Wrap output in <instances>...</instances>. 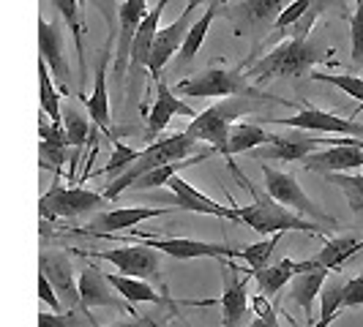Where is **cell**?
<instances>
[{"mask_svg":"<svg viewBox=\"0 0 363 327\" xmlns=\"http://www.w3.org/2000/svg\"><path fill=\"white\" fill-rule=\"evenodd\" d=\"M330 0H314L311 8L292 25V33L281 44H276L271 52L262 54L246 74V79L252 76L255 82H268V79H290L298 82L301 76H309L311 69L317 63H328L330 54L336 52L333 47L323 44L314 28L323 17Z\"/></svg>","mask_w":363,"mask_h":327,"instance_id":"6da1fadb","label":"cell"},{"mask_svg":"<svg viewBox=\"0 0 363 327\" xmlns=\"http://www.w3.org/2000/svg\"><path fill=\"white\" fill-rule=\"evenodd\" d=\"M230 169H233V175L240 180V185L252 194V205H246V207L233 205L238 224H246L249 229H255V232H259V235H276V232H287V229H298V232L320 235V237L325 235V226H323V224H314V221H309V218H301L298 213H292L290 207L279 205L268 191L255 188L252 180H249L233 161H230Z\"/></svg>","mask_w":363,"mask_h":327,"instance_id":"7a4b0ae2","label":"cell"},{"mask_svg":"<svg viewBox=\"0 0 363 327\" xmlns=\"http://www.w3.org/2000/svg\"><path fill=\"white\" fill-rule=\"evenodd\" d=\"M194 147H197V139H191L186 131L181 134H172V137H164V139H156L150 142L145 150H140L137 161L128 166L123 175H118L115 180L107 185L104 191V200H118L126 188H131V183L137 178H143L145 172L162 166V164H172V161H183L189 156H194Z\"/></svg>","mask_w":363,"mask_h":327,"instance_id":"3957f363","label":"cell"},{"mask_svg":"<svg viewBox=\"0 0 363 327\" xmlns=\"http://www.w3.org/2000/svg\"><path fill=\"white\" fill-rule=\"evenodd\" d=\"M249 109V104L243 98H224L221 104H213L205 112H197V117H191V123L186 128V134L197 142H208L216 153H221L227 159V137H230V128L233 120H238L243 112Z\"/></svg>","mask_w":363,"mask_h":327,"instance_id":"277c9868","label":"cell"},{"mask_svg":"<svg viewBox=\"0 0 363 327\" xmlns=\"http://www.w3.org/2000/svg\"><path fill=\"white\" fill-rule=\"evenodd\" d=\"M243 69V66H240ZM240 69H224L211 66L205 71L194 74L189 79H181L175 85V96L189 98H233V96H252V88Z\"/></svg>","mask_w":363,"mask_h":327,"instance_id":"5b68a950","label":"cell"},{"mask_svg":"<svg viewBox=\"0 0 363 327\" xmlns=\"http://www.w3.org/2000/svg\"><path fill=\"white\" fill-rule=\"evenodd\" d=\"M262 175H265V191H268L279 205L290 207L292 213H298L301 218H309V221H314V224L339 226L336 218L328 216L323 207H317V205L306 197V191L301 188V183H298L295 175L281 172V169H273L271 164H262Z\"/></svg>","mask_w":363,"mask_h":327,"instance_id":"8992f818","label":"cell"},{"mask_svg":"<svg viewBox=\"0 0 363 327\" xmlns=\"http://www.w3.org/2000/svg\"><path fill=\"white\" fill-rule=\"evenodd\" d=\"M143 246L162 251V254L172 256V259H235V248L224 246V243H205V240H191V237H153L143 235L137 229H128Z\"/></svg>","mask_w":363,"mask_h":327,"instance_id":"52a82bcc","label":"cell"},{"mask_svg":"<svg viewBox=\"0 0 363 327\" xmlns=\"http://www.w3.org/2000/svg\"><path fill=\"white\" fill-rule=\"evenodd\" d=\"M104 202H107L104 194H96L88 188H63V185L55 183L38 202V213H41V218H50V221H55V218H79L96 210V207H101Z\"/></svg>","mask_w":363,"mask_h":327,"instance_id":"ba28073f","label":"cell"},{"mask_svg":"<svg viewBox=\"0 0 363 327\" xmlns=\"http://www.w3.org/2000/svg\"><path fill=\"white\" fill-rule=\"evenodd\" d=\"M169 0H159L150 11L145 14V19L140 22L137 33H134V41H131V52H128V96L134 98L137 91H140V82L147 71V60H150V50H153V38L159 33V19H162V11L167 8Z\"/></svg>","mask_w":363,"mask_h":327,"instance_id":"9c48e42d","label":"cell"},{"mask_svg":"<svg viewBox=\"0 0 363 327\" xmlns=\"http://www.w3.org/2000/svg\"><path fill=\"white\" fill-rule=\"evenodd\" d=\"M82 256H93V259H104L109 262L121 275H131V278H145L153 281L159 278V254L147 246H118L109 251H77Z\"/></svg>","mask_w":363,"mask_h":327,"instance_id":"30bf717a","label":"cell"},{"mask_svg":"<svg viewBox=\"0 0 363 327\" xmlns=\"http://www.w3.org/2000/svg\"><path fill=\"white\" fill-rule=\"evenodd\" d=\"M333 145L325 150H317L303 159V169L306 172H320V175H330V172H355L363 166V139L355 137H342V139H330Z\"/></svg>","mask_w":363,"mask_h":327,"instance_id":"8fae6325","label":"cell"},{"mask_svg":"<svg viewBox=\"0 0 363 327\" xmlns=\"http://www.w3.org/2000/svg\"><path fill=\"white\" fill-rule=\"evenodd\" d=\"M38 272H44L47 275V281L52 284L55 294L60 297V303L66 306L69 311H82V316L96 325V319H93L91 314H85L82 309V303H79V287H77V275H74V268H72V259L66 254H60V251H44V254L38 256Z\"/></svg>","mask_w":363,"mask_h":327,"instance_id":"7c38bea8","label":"cell"},{"mask_svg":"<svg viewBox=\"0 0 363 327\" xmlns=\"http://www.w3.org/2000/svg\"><path fill=\"white\" fill-rule=\"evenodd\" d=\"M38 57L47 63L50 74L63 85V91L69 93L72 66L66 57V38H63L60 22H47L44 17H38Z\"/></svg>","mask_w":363,"mask_h":327,"instance_id":"4fadbf2b","label":"cell"},{"mask_svg":"<svg viewBox=\"0 0 363 327\" xmlns=\"http://www.w3.org/2000/svg\"><path fill=\"white\" fill-rule=\"evenodd\" d=\"M77 287H79V303H82L85 314H91V309L101 306V309L126 311L128 316H137V314H134V309L128 306L126 300H123V297L115 292V287L107 281V275L99 270V268H93V265H88L85 270L79 272Z\"/></svg>","mask_w":363,"mask_h":327,"instance_id":"5bb4252c","label":"cell"},{"mask_svg":"<svg viewBox=\"0 0 363 327\" xmlns=\"http://www.w3.org/2000/svg\"><path fill=\"white\" fill-rule=\"evenodd\" d=\"M292 0H240L227 8V19L235 28V36H246L252 30H262L273 25L279 14L287 8Z\"/></svg>","mask_w":363,"mask_h":327,"instance_id":"9a60e30c","label":"cell"},{"mask_svg":"<svg viewBox=\"0 0 363 327\" xmlns=\"http://www.w3.org/2000/svg\"><path fill=\"white\" fill-rule=\"evenodd\" d=\"M194 14H197V11L183 8L181 17L175 19L172 25L159 28V33H156V38H153L150 60H147V74H150V79H153V82H159V79H162L164 66L172 60V54H178L183 38H186V30H189V25L194 22Z\"/></svg>","mask_w":363,"mask_h":327,"instance_id":"2e32d148","label":"cell"},{"mask_svg":"<svg viewBox=\"0 0 363 327\" xmlns=\"http://www.w3.org/2000/svg\"><path fill=\"white\" fill-rule=\"evenodd\" d=\"M147 14V0H123L118 8V33H115V76H121L128 71V52H131V41L134 33L140 28V22Z\"/></svg>","mask_w":363,"mask_h":327,"instance_id":"e0dca14e","label":"cell"},{"mask_svg":"<svg viewBox=\"0 0 363 327\" xmlns=\"http://www.w3.org/2000/svg\"><path fill=\"white\" fill-rule=\"evenodd\" d=\"M279 126L290 128H303V131H320V134H342V137H363V126L355 120H345L339 115H330L323 109L303 107L301 112H295L292 117H279L273 120Z\"/></svg>","mask_w":363,"mask_h":327,"instance_id":"ac0fdd59","label":"cell"},{"mask_svg":"<svg viewBox=\"0 0 363 327\" xmlns=\"http://www.w3.org/2000/svg\"><path fill=\"white\" fill-rule=\"evenodd\" d=\"M221 262V327H238L246 316L249 309V294H246V281L238 275L235 265H227V259Z\"/></svg>","mask_w":363,"mask_h":327,"instance_id":"d6986e66","label":"cell"},{"mask_svg":"<svg viewBox=\"0 0 363 327\" xmlns=\"http://www.w3.org/2000/svg\"><path fill=\"white\" fill-rule=\"evenodd\" d=\"M175 207H115L109 213H101L99 218H93L85 229H79L82 235H99V232H109V235H121L134 229L137 224H143L147 218H159L172 213Z\"/></svg>","mask_w":363,"mask_h":327,"instance_id":"ffe728a7","label":"cell"},{"mask_svg":"<svg viewBox=\"0 0 363 327\" xmlns=\"http://www.w3.org/2000/svg\"><path fill=\"white\" fill-rule=\"evenodd\" d=\"M169 191H172V200L169 205L172 207H178V210H189V213H202V216H216V218H227V221H235V210L233 207H224V205H218L216 200H211V197H205L202 191H197L191 183H186L181 175H172L169 180Z\"/></svg>","mask_w":363,"mask_h":327,"instance_id":"44dd1931","label":"cell"},{"mask_svg":"<svg viewBox=\"0 0 363 327\" xmlns=\"http://www.w3.org/2000/svg\"><path fill=\"white\" fill-rule=\"evenodd\" d=\"M112 41L115 36L109 38V44L104 47V52L99 54V63H96V79H93V93L85 98V107H88V117L91 123L101 128L104 134H109V85H107V66H109V57H112ZM112 137V134H109Z\"/></svg>","mask_w":363,"mask_h":327,"instance_id":"7402d4cb","label":"cell"},{"mask_svg":"<svg viewBox=\"0 0 363 327\" xmlns=\"http://www.w3.org/2000/svg\"><path fill=\"white\" fill-rule=\"evenodd\" d=\"M197 117V112L189 107L186 101H181L172 88H167L162 79H159V91H156V101L147 112V137H156L162 134L164 128L172 123V117Z\"/></svg>","mask_w":363,"mask_h":327,"instance_id":"603a6c76","label":"cell"},{"mask_svg":"<svg viewBox=\"0 0 363 327\" xmlns=\"http://www.w3.org/2000/svg\"><path fill=\"white\" fill-rule=\"evenodd\" d=\"M323 145L325 139H314V137H276L271 145L257 147L252 153L259 161H303Z\"/></svg>","mask_w":363,"mask_h":327,"instance_id":"cb8c5ba5","label":"cell"},{"mask_svg":"<svg viewBox=\"0 0 363 327\" xmlns=\"http://www.w3.org/2000/svg\"><path fill=\"white\" fill-rule=\"evenodd\" d=\"M317 265H314V259H306V262H295V259H281V262H276V265H268V268H262V270L252 272V278L257 281V287H259V294H265V297H273L276 292H281L287 284H290L292 278L298 275V272H306V270H314Z\"/></svg>","mask_w":363,"mask_h":327,"instance_id":"d4e9b609","label":"cell"},{"mask_svg":"<svg viewBox=\"0 0 363 327\" xmlns=\"http://www.w3.org/2000/svg\"><path fill=\"white\" fill-rule=\"evenodd\" d=\"M107 281L115 287V292L126 300V303H156V306H167V309L178 311V303H172L169 297H164L147 284L145 278H131V275H121V272H109Z\"/></svg>","mask_w":363,"mask_h":327,"instance_id":"484cf974","label":"cell"},{"mask_svg":"<svg viewBox=\"0 0 363 327\" xmlns=\"http://www.w3.org/2000/svg\"><path fill=\"white\" fill-rule=\"evenodd\" d=\"M221 3L224 0H213V3H208V8L202 11L200 17H194V22L189 25V30H186V38H183L181 50H178V66H186V63H191L197 52H200L202 41L208 36V30H211V25H213V19L218 17V11H221Z\"/></svg>","mask_w":363,"mask_h":327,"instance_id":"4316f807","label":"cell"},{"mask_svg":"<svg viewBox=\"0 0 363 327\" xmlns=\"http://www.w3.org/2000/svg\"><path fill=\"white\" fill-rule=\"evenodd\" d=\"M50 3L72 30L74 47L79 54V85H85V76H88V66H85V14L79 8V0H50Z\"/></svg>","mask_w":363,"mask_h":327,"instance_id":"83f0119b","label":"cell"},{"mask_svg":"<svg viewBox=\"0 0 363 327\" xmlns=\"http://www.w3.org/2000/svg\"><path fill=\"white\" fill-rule=\"evenodd\" d=\"M328 275H330V270H325V268H314V270L298 272V275L290 281V300L292 303H298L309 319H311V311H314V300L320 297V289H323V284H325Z\"/></svg>","mask_w":363,"mask_h":327,"instance_id":"f1b7e54d","label":"cell"},{"mask_svg":"<svg viewBox=\"0 0 363 327\" xmlns=\"http://www.w3.org/2000/svg\"><path fill=\"white\" fill-rule=\"evenodd\" d=\"M273 134H268L262 126H255V123H233L230 128V137H227V161H233V156L238 153H252L257 147L271 145Z\"/></svg>","mask_w":363,"mask_h":327,"instance_id":"f546056e","label":"cell"},{"mask_svg":"<svg viewBox=\"0 0 363 327\" xmlns=\"http://www.w3.org/2000/svg\"><path fill=\"white\" fill-rule=\"evenodd\" d=\"M358 251H363V240L350 235L333 237V240L325 243V248L314 256V265L317 268H325V270H336V268H342L347 259L355 256Z\"/></svg>","mask_w":363,"mask_h":327,"instance_id":"4dcf8cb0","label":"cell"},{"mask_svg":"<svg viewBox=\"0 0 363 327\" xmlns=\"http://www.w3.org/2000/svg\"><path fill=\"white\" fill-rule=\"evenodd\" d=\"M211 153H213V150H211ZM211 153H197V156H189V159H183V161L162 164V166H156V169L145 172L143 178H137V180L131 183V188H137V191H147V188H159V185H167V180H169L172 175H181V169H186V166H194V164L205 161Z\"/></svg>","mask_w":363,"mask_h":327,"instance_id":"1f68e13d","label":"cell"},{"mask_svg":"<svg viewBox=\"0 0 363 327\" xmlns=\"http://www.w3.org/2000/svg\"><path fill=\"white\" fill-rule=\"evenodd\" d=\"M38 96H41V112L47 115L50 123H63V112H60V93L55 88L52 74L47 69V63L38 57Z\"/></svg>","mask_w":363,"mask_h":327,"instance_id":"d6a6232c","label":"cell"},{"mask_svg":"<svg viewBox=\"0 0 363 327\" xmlns=\"http://www.w3.org/2000/svg\"><path fill=\"white\" fill-rule=\"evenodd\" d=\"M342 297H345V281L339 275H328L320 289V322H325L328 327L333 325V319L342 311Z\"/></svg>","mask_w":363,"mask_h":327,"instance_id":"836d02e7","label":"cell"},{"mask_svg":"<svg viewBox=\"0 0 363 327\" xmlns=\"http://www.w3.org/2000/svg\"><path fill=\"white\" fill-rule=\"evenodd\" d=\"M60 112H63V131H66L69 145L82 147L88 142V134H91V117H88L82 109L74 107V104L60 107Z\"/></svg>","mask_w":363,"mask_h":327,"instance_id":"e575fe53","label":"cell"},{"mask_svg":"<svg viewBox=\"0 0 363 327\" xmlns=\"http://www.w3.org/2000/svg\"><path fill=\"white\" fill-rule=\"evenodd\" d=\"M330 185H336L345 194L347 205L352 213H363V175H352V172H330L325 175Z\"/></svg>","mask_w":363,"mask_h":327,"instance_id":"d590c367","label":"cell"},{"mask_svg":"<svg viewBox=\"0 0 363 327\" xmlns=\"http://www.w3.org/2000/svg\"><path fill=\"white\" fill-rule=\"evenodd\" d=\"M281 235H284V232H276V235H271L268 240L252 243V246H246V248L235 251V256H240V259L249 265V270L252 272L262 270V268H268V262H271V256H273V251H276V246H279Z\"/></svg>","mask_w":363,"mask_h":327,"instance_id":"8d00e7d4","label":"cell"},{"mask_svg":"<svg viewBox=\"0 0 363 327\" xmlns=\"http://www.w3.org/2000/svg\"><path fill=\"white\" fill-rule=\"evenodd\" d=\"M137 156H140V150H134V147L123 145V142H118V139H112V156H109V161L104 164V178L109 183L115 180L118 175H123L131 164L137 161Z\"/></svg>","mask_w":363,"mask_h":327,"instance_id":"74e56055","label":"cell"},{"mask_svg":"<svg viewBox=\"0 0 363 327\" xmlns=\"http://www.w3.org/2000/svg\"><path fill=\"white\" fill-rule=\"evenodd\" d=\"M309 76L317 79V82H328V85L339 88L350 98H355L358 104H363V76H355V74H325V71H314Z\"/></svg>","mask_w":363,"mask_h":327,"instance_id":"f35d334b","label":"cell"},{"mask_svg":"<svg viewBox=\"0 0 363 327\" xmlns=\"http://www.w3.org/2000/svg\"><path fill=\"white\" fill-rule=\"evenodd\" d=\"M350 41H352V63H363V0L355 3V14L350 17Z\"/></svg>","mask_w":363,"mask_h":327,"instance_id":"ab89813d","label":"cell"},{"mask_svg":"<svg viewBox=\"0 0 363 327\" xmlns=\"http://www.w3.org/2000/svg\"><path fill=\"white\" fill-rule=\"evenodd\" d=\"M311 3H314V0H292V3H287V8H284V11L279 14V19L273 22V25H276V30H279V33H284V30H290L292 25H295L298 19L303 17L306 11H309V8H311Z\"/></svg>","mask_w":363,"mask_h":327,"instance_id":"60d3db41","label":"cell"},{"mask_svg":"<svg viewBox=\"0 0 363 327\" xmlns=\"http://www.w3.org/2000/svg\"><path fill=\"white\" fill-rule=\"evenodd\" d=\"M66 150H69V145L41 142V145H38V153H41V166H44V169H55V172H60V166L66 164Z\"/></svg>","mask_w":363,"mask_h":327,"instance_id":"b9f144b4","label":"cell"},{"mask_svg":"<svg viewBox=\"0 0 363 327\" xmlns=\"http://www.w3.org/2000/svg\"><path fill=\"white\" fill-rule=\"evenodd\" d=\"M36 316L38 327H82L77 311H69V314H47V311H41Z\"/></svg>","mask_w":363,"mask_h":327,"instance_id":"7bdbcfd3","label":"cell"},{"mask_svg":"<svg viewBox=\"0 0 363 327\" xmlns=\"http://www.w3.org/2000/svg\"><path fill=\"white\" fill-rule=\"evenodd\" d=\"M352 306H363V278L355 275L345 281V297H342V309H352Z\"/></svg>","mask_w":363,"mask_h":327,"instance_id":"ee69618b","label":"cell"},{"mask_svg":"<svg viewBox=\"0 0 363 327\" xmlns=\"http://www.w3.org/2000/svg\"><path fill=\"white\" fill-rule=\"evenodd\" d=\"M38 300H41V303H47L55 314H60V311H63V303H60V297L55 294L52 284L47 281V275H44V272H38Z\"/></svg>","mask_w":363,"mask_h":327,"instance_id":"f6af8a7d","label":"cell"},{"mask_svg":"<svg viewBox=\"0 0 363 327\" xmlns=\"http://www.w3.org/2000/svg\"><path fill=\"white\" fill-rule=\"evenodd\" d=\"M162 325V319H159V314H150V316H128V319H121V322H115V325L109 327H159Z\"/></svg>","mask_w":363,"mask_h":327,"instance_id":"bcb514c9","label":"cell"},{"mask_svg":"<svg viewBox=\"0 0 363 327\" xmlns=\"http://www.w3.org/2000/svg\"><path fill=\"white\" fill-rule=\"evenodd\" d=\"M208 3H213V0H189V3H186V8H189V11H197L200 6H208Z\"/></svg>","mask_w":363,"mask_h":327,"instance_id":"7dc6e473","label":"cell"},{"mask_svg":"<svg viewBox=\"0 0 363 327\" xmlns=\"http://www.w3.org/2000/svg\"><path fill=\"white\" fill-rule=\"evenodd\" d=\"M249 327H273L271 322H265V319H259V316H257V319H252V322H249Z\"/></svg>","mask_w":363,"mask_h":327,"instance_id":"c3c4849f","label":"cell"},{"mask_svg":"<svg viewBox=\"0 0 363 327\" xmlns=\"http://www.w3.org/2000/svg\"><path fill=\"white\" fill-rule=\"evenodd\" d=\"M167 327H186V325H183L181 319H172V322H169V325H167Z\"/></svg>","mask_w":363,"mask_h":327,"instance_id":"681fc988","label":"cell"},{"mask_svg":"<svg viewBox=\"0 0 363 327\" xmlns=\"http://www.w3.org/2000/svg\"><path fill=\"white\" fill-rule=\"evenodd\" d=\"M85 3H88V0H79V8H82V14H85Z\"/></svg>","mask_w":363,"mask_h":327,"instance_id":"f907efd6","label":"cell"},{"mask_svg":"<svg viewBox=\"0 0 363 327\" xmlns=\"http://www.w3.org/2000/svg\"><path fill=\"white\" fill-rule=\"evenodd\" d=\"M311 327H328V325H325V322H314Z\"/></svg>","mask_w":363,"mask_h":327,"instance_id":"816d5d0a","label":"cell"},{"mask_svg":"<svg viewBox=\"0 0 363 327\" xmlns=\"http://www.w3.org/2000/svg\"><path fill=\"white\" fill-rule=\"evenodd\" d=\"M355 3H358V0H355Z\"/></svg>","mask_w":363,"mask_h":327,"instance_id":"f5cc1de1","label":"cell"}]
</instances>
